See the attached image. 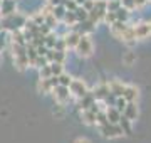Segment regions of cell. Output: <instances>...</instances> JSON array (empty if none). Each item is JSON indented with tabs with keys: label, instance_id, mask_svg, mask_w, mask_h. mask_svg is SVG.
<instances>
[{
	"label": "cell",
	"instance_id": "obj_29",
	"mask_svg": "<svg viewBox=\"0 0 151 143\" xmlns=\"http://www.w3.org/2000/svg\"><path fill=\"white\" fill-rule=\"evenodd\" d=\"M74 143H91V142H89L87 138H77V140H76Z\"/></svg>",
	"mask_w": 151,
	"mask_h": 143
},
{
	"label": "cell",
	"instance_id": "obj_7",
	"mask_svg": "<svg viewBox=\"0 0 151 143\" xmlns=\"http://www.w3.org/2000/svg\"><path fill=\"white\" fill-rule=\"evenodd\" d=\"M124 118H128L129 121H134L136 116H138V108H136L134 101H131V103H126V106H124Z\"/></svg>",
	"mask_w": 151,
	"mask_h": 143
},
{
	"label": "cell",
	"instance_id": "obj_22",
	"mask_svg": "<svg viewBox=\"0 0 151 143\" xmlns=\"http://www.w3.org/2000/svg\"><path fill=\"white\" fill-rule=\"evenodd\" d=\"M126 103H128V101H126L123 96H118L116 103H114V108H116V110H119V111H123V110H124V106H126Z\"/></svg>",
	"mask_w": 151,
	"mask_h": 143
},
{
	"label": "cell",
	"instance_id": "obj_26",
	"mask_svg": "<svg viewBox=\"0 0 151 143\" xmlns=\"http://www.w3.org/2000/svg\"><path fill=\"white\" fill-rule=\"evenodd\" d=\"M14 44H22L24 46V37L20 32H14Z\"/></svg>",
	"mask_w": 151,
	"mask_h": 143
},
{
	"label": "cell",
	"instance_id": "obj_11",
	"mask_svg": "<svg viewBox=\"0 0 151 143\" xmlns=\"http://www.w3.org/2000/svg\"><path fill=\"white\" fill-rule=\"evenodd\" d=\"M82 121L86 125H94L96 123V113L92 110H84L82 111Z\"/></svg>",
	"mask_w": 151,
	"mask_h": 143
},
{
	"label": "cell",
	"instance_id": "obj_31",
	"mask_svg": "<svg viewBox=\"0 0 151 143\" xmlns=\"http://www.w3.org/2000/svg\"><path fill=\"white\" fill-rule=\"evenodd\" d=\"M150 30H151V24H150Z\"/></svg>",
	"mask_w": 151,
	"mask_h": 143
},
{
	"label": "cell",
	"instance_id": "obj_2",
	"mask_svg": "<svg viewBox=\"0 0 151 143\" xmlns=\"http://www.w3.org/2000/svg\"><path fill=\"white\" fill-rule=\"evenodd\" d=\"M69 93L74 94L76 98H82V96H86L87 88H86V84H84V81H81V79H72L70 84H69Z\"/></svg>",
	"mask_w": 151,
	"mask_h": 143
},
{
	"label": "cell",
	"instance_id": "obj_25",
	"mask_svg": "<svg viewBox=\"0 0 151 143\" xmlns=\"http://www.w3.org/2000/svg\"><path fill=\"white\" fill-rule=\"evenodd\" d=\"M123 61L126 62V64H128V66H131V64H133V62L136 61V57H134V54H133V52H128V54H126V57H124Z\"/></svg>",
	"mask_w": 151,
	"mask_h": 143
},
{
	"label": "cell",
	"instance_id": "obj_28",
	"mask_svg": "<svg viewBox=\"0 0 151 143\" xmlns=\"http://www.w3.org/2000/svg\"><path fill=\"white\" fill-rule=\"evenodd\" d=\"M146 2H148V0H134V5L136 7H141V5H145Z\"/></svg>",
	"mask_w": 151,
	"mask_h": 143
},
{
	"label": "cell",
	"instance_id": "obj_8",
	"mask_svg": "<svg viewBox=\"0 0 151 143\" xmlns=\"http://www.w3.org/2000/svg\"><path fill=\"white\" fill-rule=\"evenodd\" d=\"M128 103H131V101H136L138 99V89L134 88V86H124L123 89V94H121Z\"/></svg>",
	"mask_w": 151,
	"mask_h": 143
},
{
	"label": "cell",
	"instance_id": "obj_9",
	"mask_svg": "<svg viewBox=\"0 0 151 143\" xmlns=\"http://www.w3.org/2000/svg\"><path fill=\"white\" fill-rule=\"evenodd\" d=\"M106 118H108L109 123H118L119 118H121V111L116 110V108H108L106 110Z\"/></svg>",
	"mask_w": 151,
	"mask_h": 143
},
{
	"label": "cell",
	"instance_id": "obj_1",
	"mask_svg": "<svg viewBox=\"0 0 151 143\" xmlns=\"http://www.w3.org/2000/svg\"><path fill=\"white\" fill-rule=\"evenodd\" d=\"M76 51H77L79 56H82V57L91 56L92 54V42H91V39L87 37V35H81L79 40H77V44H76Z\"/></svg>",
	"mask_w": 151,
	"mask_h": 143
},
{
	"label": "cell",
	"instance_id": "obj_14",
	"mask_svg": "<svg viewBox=\"0 0 151 143\" xmlns=\"http://www.w3.org/2000/svg\"><path fill=\"white\" fill-rule=\"evenodd\" d=\"M114 14H116V20H119V22H126L128 17H129V10H126L124 7H119Z\"/></svg>",
	"mask_w": 151,
	"mask_h": 143
},
{
	"label": "cell",
	"instance_id": "obj_16",
	"mask_svg": "<svg viewBox=\"0 0 151 143\" xmlns=\"http://www.w3.org/2000/svg\"><path fill=\"white\" fill-rule=\"evenodd\" d=\"M74 14H76V19H77V22H82V20H86V19H87V10H86V9H82V7L76 9Z\"/></svg>",
	"mask_w": 151,
	"mask_h": 143
},
{
	"label": "cell",
	"instance_id": "obj_23",
	"mask_svg": "<svg viewBox=\"0 0 151 143\" xmlns=\"http://www.w3.org/2000/svg\"><path fill=\"white\" fill-rule=\"evenodd\" d=\"M104 20H106V22L109 24V25H111V24H114L116 22V14H114V12H109V10H106V14H104V17H103Z\"/></svg>",
	"mask_w": 151,
	"mask_h": 143
},
{
	"label": "cell",
	"instance_id": "obj_24",
	"mask_svg": "<svg viewBox=\"0 0 151 143\" xmlns=\"http://www.w3.org/2000/svg\"><path fill=\"white\" fill-rule=\"evenodd\" d=\"M121 7H124L126 10H133V9H136L134 0H121Z\"/></svg>",
	"mask_w": 151,
	"mask_h": 143
},
{
	"label": "cell",
	"instance_id": "obj_19",
	"mask_svg": "<svg viewBox=\"0 0 151 143\" xmlns=\"http://www.w3.org/2000/svg\"><path fill=\"white\" fill-rule=\"evenodd\" d=\"M57 79H59V84H62V86H69L70 81H72V77L69 74H64V72H60L59 76H57Z\"/></svg>",
	"mask_w": 151,
	"mask_h": 143
},
{
	"label": "cell",
	"instance_id": "obj_15",
	"mask_svg": "<svg viewBox=\"0 0 151 143\" xmlns=\"http://www.w3.org/2000/svg\"><path fill=\"white\" fill-rule=\"evenodd\" d=\"M49 67H50V72H52V76H59L60 72H62V64L60 62H50L49 64Z\"/></svg>",
	"mask_w": 151,
	"mask_h": 143
},
{
	"label": "cell",
	"instance_id": "obj_18",
	"mask_svg": "<svg viewBox=\"0 0 151 143\" xmlns=\"http://www.w3.org/2000/svg\"><path fill=\"white\" fill-rule=\"evenodd\" d=\"M39 89L44 91V93H49V91H52V84L49 79H40V83H39Z\"/></svg>",
	"mask_w": 151,
	"mask_h": 143
},
{
	"label": "cell",
	"instance_id": "obj_10",
	"mask_svg": "<svg viewBox=\"0 0 151 143\" xmlns=\"http://www.w3.org/2000/svg\"><path fill=\"white\" fill-rule=\"evenodd\" d=\"M79 37H81V34L79 32H70L67 34L64 37V42L67 47H76V44H77V40H79Z\"/></svg>",
	"mask_w": 151,
	"mask_h": 143
},
{
	"label": "cell",
	"instance_id": "obj_21",
	"mask_svg": "<svg viewBox=\"0 0 151 143\" xmlns=\"http://www.w3.org/2000/svg\"><path fill=\"white\" fill-rule=\"evenodd\" d=\"M52 76V72H50V67L47 66H42L40 67V79H49V77Z\"/></svg>",
	"mask_w": 151,
	"mask_h": 143
},
{
	"label": "cell",
	"instance_id": "obj_5",
	"mask_svg": "<svg viewBox=\"0 0 151 143\" xmlns=\"http://www.w3.org/2000/svg\"><path fill=\"white\" fill-rule=\"evenodd\" d=\"M0 14L5 17L15 14V0H2L0 2Z\"/></svg>",
	"mask_w": 151,
	"mask_h": 143
},
{
	"label": "cell",
	"instance_id": "obj_27",
	"mask_svg": "<svg viewBox=\"0 0 151 143\" xmlns=\"http://www.w3.org/2000/svg\"><path fill=\"white\" fill-rule=\"evenodd\" d=\"M64 4V0H50V5L55 7V5H62Z\"/></svg>",
	"mask_w": 151,
	"mask_h": 143
},
{
	"label": "cell",
	"instance_id": "obj_17",
	"mask_svg": "<svg viewBox=\"0 0 151 143\" xmlns=\"http://www.w3.org/2000/svg\"><path fill=\"white\" fill-rule=\"evenodd\" d=\"M65 20V24H69V25H72V24H76L77 22V19H76V14L74 12H70V10H65V14H64V17H62Z\"/></svg>",
	"mask_w": 151,
	"mask_h": 143
},
{
	"label": "cell",
	"instance_id": "obj_6",
	"mask_svg": "<svg viewBox=\"0 0 151 143\" xmlns=\"http://www.w3.org/2000/svg\"><path fill=\"white\" fill-rule=\"evenodd\" d=\"M133 32H134V37L136 39H146L151 34L150 24H138L136 27H133Z\"/></svg>",
	"mask_w": 151,
	"mask_h": 143
},
{
	"label": "cell",
	"instance_id": "obj_30",
	"mask_svg": "<svg viewBox=\"0 0 151 143\" xmlns=\"http://www.w3.org/2000/svg\"><path fill=\"white\" fill-rule=\"evenodd\" d=\"M0 62H2V56H0Z\"/></svg>",
	"mask_w": 151,
	"mask_h": 143
},
{
	"label": "cell",
	"instance_id": "obj_12",
	"mask_svg": "<svg viewBox=\"0 0 151 143\" xmlns=\"http://www.w3.org/2000/svg\"><path fill=\"white\" fill-rule=\"evenodd\" d=\"M111 94V91H109V86H99V88L96 89V93H94V98L96 99H106Z\"/></svg>",
	"mask_w": 151,
	"mask_h": 143
},
{
	"label": "cell",
	"instance_id": "obj_3",
	"mask_svg": "<svg viewBox=\"0 0 151 143\" xmlns=\"http://www.w3.org/2000/svg\"><path fill=\"white\" fill-rule=\"evenodd\" d=\"M101 130H103V135L106 138H114V136H121L123 135V130L118 123H106V125H101Z\"/></svg>",
	"mask_w": 151,
	"mask_h": 143
},
{
	"label": "cell",
	"instance_id": "obj_20",
	"mask_svg": "<svg viewBox=\"0 0 151 143\" xmlns=\"http://www.w3.org/2000/svg\"><path fill=\"white\" fill-rule=\"evenodd\" d=\"M82 108H84V110H89V108H91L92 105H94V99L91 98V96H89V94H86V96H82Z\"/></svg>",
	"mask_w": 151,
	"mask_h": 143
},
{
	"label": "cell",
	"instance_id": "obj_4",
	"mask_svg": "<svg viewBox=\"0 0 151 143\" xmlns=\"http://www.w3.org/2000/svg\"><path fill=\"white\" fill-rule=\"evenodd\" d=\"M52 93H54L55 99L59 101V103H65L67 99H69L70 93H69V86H62V84H57L52 88Z\"/></svg>",
	"mask_w": 151,
	"mask_h": 143
},
{
	"label": "cell",
	"instance_id": "obj_13",
	"mask_svg": "<svg viewBox=\"0 0 151 143\" xmlns=\"http://www.w3.org/2000/svg\"><path fill=\"white\" fill-rule=\"evenodd\" d=\"M123 89H124V84H121L119 81H113V83L109 84V91H111L116 98L123 94Z\"/></svg>",
	"mask_w": 151,
	"mask_h": 143
}]
</instances>
